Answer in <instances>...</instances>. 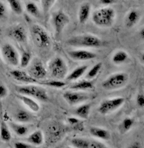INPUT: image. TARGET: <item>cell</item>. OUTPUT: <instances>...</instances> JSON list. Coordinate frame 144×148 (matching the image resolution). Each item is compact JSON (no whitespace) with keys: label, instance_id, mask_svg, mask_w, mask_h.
<instances>
[{"label":"cell","instance_id":"8fae6325","mask_svg":"<svg viewBox=\"0 0 144 148\" xmlns=\"http://www.w3.org/2000/svg\"><path fill=\"white\" fill-rule=\"evenodd\" d=\"M63 97L70 106H75L89 99L90 95L76 90H69L63 94Z\"/></svg>","mask_w":144,"mask_h":148},{"label":"cell","instance_id":"30bf717a","mask_svg":"<svg viewBox=\"0 0 144 148\" xmlns=\"http://www.w3.org/2000/svg\"><path fill=\"white\" fill-rule=\"evenodd\" d=\"M28 74L33 78L40 81L47 78L48 72L44 67L42 61L36 58L31 63L30 66L28 70Z\"/></svg>","mask_w":144,"mask_h":148},{"label":"cell","instance_id":"d590c367","mask_svg":"<svg viewBox=\"0 0 144 148\" xmlns=\"http://www.w3.org/2000/svg\"><path fill=\"white\" fill-rule=\"evenodd\" d=\"M8 16V9L6 5L0 1V19H4Z\"/></svg>","mask_w":144,"mask_h":148},{"label":"cell","instance_id":"f1b7e54d","mask_svg":"<svg viewBox=\"0 0 144 148\" xmlns=\"http://www.w3.org/2000/svg\"><path fill=\"white\" fill-rule=\"evenodd\" d=\"M40 84L46 85V86L52 87V88H56V89H62L66 85V83L63 82L60 79H45L40 80Z\"/></svg>","mask_w":144,"mask_h":148},{"label":"cell","instance_id":"ab89813d","mask_svg":"<svg viewBox=\"0 0 144 148\" xmlns=\"http://www.w3.org/2000/svg\"><path fill=\"white\" fill-rule=\"evenodd\" d=\"M118 2V0H99L100 4H102L103 6H110L115 4Z\"/></svg>","mask_w":144,"mask_h":148},{"label":"cell","instance_id":"52a82bcc","mask_svg":"<svg viewBox=\"0 0 144 148\" xmlns=\"http://www.w3.org/2000/svg\"><path fill=\"white\" fill-rule=\"evenodd\" d=\"M70 23V18L63 10H58L52 15V24L56 37H60L67 25Z\"/></svg>","mask_w":144,"mask_h":148},{"label":"cell","instance_id":"f35d334b","mask_svg":"<svg viewBox=\"0 0 144 148\" xmlns=\"http://www.w3.org/2000/svg\"><path fill=\"white\" fill-rule=\"evenodd\" d=\"M14 147L16 148H31L32 145L29 144V142H15L14 144Z\"/></svg>","mask_w":144,"mask_h":148},{"label":"cell","instance_id":"6da1fadb","mask_svg":"<svg viewBox=\"0 0 144 148\" xmlns=\"http://www.w3.org/2000/svg\"><path fill=\"white\" fill-rule=\"evenodd\" d=\"M117 13L113 8L102 7L93 12L92 20L93 23L100 27H109L113 25Z\"/></svg>","mask_w":144,"mask_h":148},{"label":"cell","instance_id":"1f68e13d","mask_svg":"<svg viewBox=\"0 0 144 148\" xmlns=\"http://www.w3.org/2000/svg\"><path fill=\"white\" fill-rule=\"evenodd\" d=\"M102 64L101 62H98V63H97L96 65H93L90 70L88 71V73H87V75L85 76V79H89V80L93 79L98 75V73L100 72L101 69H102Z\"/></svg>","mask_w":144,"mask_h":148},{"label":"cell","instance_id":"d4e9b609","mask_svg":"<svg viewBox=\"0 0 144 148\" xmlns=\"http://www.w3.org/2000/svg\"><path fill=\"white\" fill-rule=\"evenodd\" d=\"M25 8H26V11L29 14H30L31 16L34 17L36 18H40L42 17V13L41 11L39 9V8L38 7L35 3L33 2H27L26 4H25Z\"/></svg>","mask_w":144,"mask_h":148},{"label":"cell","instance_id":"ba28073f","mask_svg":"<svg viewBox=\"0 0 144 148\" xmlns=\"http://www.w3.org/2000/svg\"><path fill=\"white\" fill-rule=\"evenodd\" d=\"M1 56L7 64L14 67L19 65V54L12 44L5 43L3 45L1 48Z\"/></svg>","mask_w":144,"mask_h":148},{"label":"cell","instance_id":"74e56055","mask_svg":"<svg viewBox=\"0 0 144 148\" xmlns=\"http://www.w3.org/2000/svg\"><path fill=\"white\" fill-rule=\"evenodd\" d=\"M136 103H137V105H138L139 108H143L144 107V95L143 93H139V94L137 95Z\"/></svg>","mask_w":144,"mask_h":148},{"label":"cell","instance_id":"8d00e7d4","mask_svg":"<svg viewBox=\"0 0 144 148\" xmlns=\"http://www.w3.org/2000/svg\"><path fill=\"white\" fill-rule=\"evenodd\" d=\"M8 95V89L5 86V84L0 82V99L6 98Z\"/></svg>","mask_w":144,"mask_h":148},{"label":"cell","instance_id":"ee69618b","mask_svg":"<svg viewBox=\"0 0 144 148\" xmlns=\"http://www.w3.org/2000/svg\"><path fill=\"white\" fill-rule=\"evenodd\" d=\"M1 61H2V58H1V56H0V63H1Z\"/></svg>","mask_w":144,"mask_h":148},{"label":"cell","instance_id":"e0dca14e","mask_svg":"<svg viewBox=\"0 0 144 148\" xmlns=\"http://www.w3.org/2000/svg\"><path fill=\"white\" fill-rule=\"evenodd\" d=\"M16 96L24 105H26L30 109L32 112L37 113L40 110V105L37 103L36 100L33 99V98L27 96V95H20V94H18Z\"/></svg>","mask_w":144,"mask_h":148},{"label":"cell","instance_id":"44dd1931","mask_svg":"<svg viewBox=\"0 0 144 148\" xmlns=\"http://www.w3.org/2000/svg\"><path fill=\"white\" fill-rule=\"evenodd\" d=\"M88 69V65H81L78 68L74 69L73 71L68 75H67L66 78L67 80L69 81H74V80H78V79L82 77L83 75L84 74L87 72Z\"/></svg>","mask_w":144,"mask_h":148},{"label":"cell","instance_id":"d6986e66","mask_svg":"<svg viewBox=\"0 0 144 148\" xmlns=\"http://www.w3.org/2000/svg\"><path fill=\"white\" fill-rule=\"evenodd\" d=\"M89 132L93 137L101 139V140H105V141L109 140L111 136L109 131L102 127H91L89 128Z\"/></svg>","mask_w":144,"mask_h":148},{"label":"cell","instance_id":"603a6c76","mask_svg":"<svg viewBox=\"0 0 144 148\" xmlns=\"http://www.w3.org/2000/svg\"><path fill=\"white\" fill-rule=\"evenodd\" d=\"M129 59V56L127 53L125 51H118L113 54V57H112V61L114 65H119L122 64L126 63L127 61Z\"/></svg>","mask_w":144,"mask_h":148},{"label":"cell","instance_id":"b9f144b4","mask_svg":"<svg viewBox=\"0 0 144 148\" xmlns=\"http://www.w3.org/2000/svg\"><path fill=\"white\" fill-rule=\"evenodd\" d=\"M129 148H142L143 146L141 145V143L139 142H133L132 144H130V146H128Z\"/></svg>","mask_w":144,"mask_h":148},{"label":"cell","instance_id":"836d02e7","mask_svg":"<svg viewBox=\"0 0 144 148\" xmlns=\"http://www.w3.org/2000/svg\"><path fill=\"white\" fill-rule=\"evenodd\" d=\"M57 0H41V6L43 14L47 16Z\"/></svg>","mask_w":144,"mask_h":148},{"label":"cell","instance_id":"9a60e30c","mask_svg":"<svg viewBox=\"0 0 144 148\" xmlns=\"http://www.w3.org/2000/svg\"><path fill=\"white\" fill-rule=\"evenodd\" d=\"M142 17V13L138 9H131L127 13L124 24L127 28H132L140 21Z\"/></svg>","mask_w":144,"mask_h":148},{"label":"cell","instance_id":"60d3db41","mask_svg":"<svg viewBox=\"0 0 144 148\" xmlns=\"http://www.w3.org/2000/svg\"><path fill=\"white\" fill-rule=\"evenodd\" d=\"M67 123L72 126H75L80 123V120L75 117H69V118H67Z\"/></svg>","mask_w":144,"mask_h":148},{"label":"cell","instance_id":"484cf974","mask_svg":"<svg viewBox=\"0 0 144 148\" xmlns=\"http://www.w3.org/2000/svg\"><path fill=\"white\" fill-rule=\"evenodd\" d=\"M91 111L90 103H83L80 106L78 107L75 110V114L78 118L83 119H87L88 118Z\"/></svg>","mask_w":144,"mask_h":148},{"label":"cell","instance_id":"5bb4252c","mask_svg":"<svg viewBox=\"0 0 144 148\" xmlns=\"http://www.w3.org/2000/svg\"><path fill=\"white\" fill-rule=\"evenodd\" d=\"M67 55L71 59L78 61H87L97 58V55L92 51L86 50H74L69 51Z\"/></svg>","mask_w":144,"mask_h":148},{"label":"cell","instance_id":"7402d4cb","mask_svg":"<svg viewBox=\"0 0 144 148\" xmlns=\"http://www.w3.org/2000/svg\"><path fill=\"white\" fill-rule=\"evenodd\" d=\"M14 119L20 123H28L32 122L33 117L28 111L24 110V109H18L14 115Z\"/></svg>","mask_w":144,"mask_h":148},{"label":"cell","instance_id":"5b68a950","mask_svg":"<svg viewBox=\"0 0 144 148\" xmlns=\"http://www.w3.org/2000/svg\"><path fill=\"white\" fill-rule=\"evenodd\" d=\"M129 79V75L125 72H118L111 75L102 82V87L106 90H116L124 87Z\"/></svg>","mask_w":144,"mask_h":148},{"label":"cell","instance_id":"ffe728a7","mask_svg":"<svg viewBox=\"0 0 144 148\" xmlns=\"http://www.w3.org/2000/svg\"><path fill=\"white\" fill-rule=\"evenodd\" d=\"M44 141V136L42 131L37 130L31 133L27 138V142L33 146H41Z\"/></svg>","mask_w":144,"mask_h":148},{"label":"cell","instance_id":"d6a6232c","mask_svg":"<svg viewBox=\"0 0 144 148\" xmlns=\"http://www.w3.org/2000/svg\"><path fill=\"white\" fill-rule=\"evenodd\" d=\"M32 60V54L29 51H24L19 59V65L22 68H26L30 64Z\"/></svg>","mask_w":144,"mask_h":148},{"label":"cell","instance_id":"e575fe53","mask_svg":"<svg viewBox=\"0 0 144 148\" xmlns=\"http://www.w3.org/2000/svg\"><path fill=\"white\" fill-rule=\"evenodd\" d=\"M107 146L96 140H89V148H106Z\"/></svg>","mask_w":144,"mask_h":148},{"label":"cell","instance_id":"8992f818","mask_svg":"<svg viewBox=\"0 0 144 148\" xmlns=\"http://www.w3.org/2000/svg\"><path fill=\"white\" fill-rule=\"evenodd\" d=\"M33 40L38 47L48 48L51 46V38L48 32L39 24H33L31 27Z\"/></svg>","mask_w":144,"mask_h":148},{"label":"cell","instance_id":"7bdbcfd3","mask_svg":"<svg viewBox=\"0 0 144 148\" xmlns=\"http://www.w3.org/2000/svg\"><path fill=\"white\" fill-rule=\"evenodd\" d=\"M140 37H141V39H143V40L144 39V29L143 28H142L141 29V31H140Z\"/></svg>","mask_w":144,"mask_h":148},{"label":"cell","instance_id":"ac0fdd59","mask_svg":"<svg viewBox=\"0 0 144 148\" xmlns=\"http://www.w3.org/2000/svg\"><path fill=\"white\" fill-rule=\"evenodd\" d=\"M93 88H94V83L92 80L86 79L72 84L69 86V89L76 90V91H87V90H91Z\"/></svg>","mask_w":144,"mask_h":148},{"label":"cell","instance_id":"4fadbf2b","mask_svg":"<svg viewBox=\"0 0 144 148\" xmlns=\"http://www.w3.org/2000/svg\"><path fill=\"white\" fill-rule=\"evenodd\" d=\"M10 76L17 80L20 83L24 84H40V81L30 76L28 72H25L21 70H12L9 72Z\"/></svg>","mask_w":144,"mask_h":148},{"label":"cell","instance_id":"2e32d148","mask_svg":"<svg viewBox=\"0 0 144 148\" xmlns=\"http://www.w3.org/2000/svg\"><path fill=\"white\" fill-rule=\"evenodd\" d=\"M92 12V6L88 2L83 3L78 9V22L79 23L84 24L89 19Z\"/></svg>","mask_w":144,"mask_h":148},{"label":"cell","instance_id":"277c9868","mask_svg":"<svg viewBox=\"0 0 144 148\" xmlns=\"http://www.w3.org/2000/svg\"><path fill=\"white\" fill-rule=\"evenodd\" d=\"M15 90L18 94L29 96L38 100L42 102L48 101V95L46 89L40 86H38L35 84H29L27 85L23 86H16Z\"/></svg>","mask_w":144,"mask_h":148},{"label":"cell","instance_id":"7c38bea8","mask_svg":"<svg viewBox=\"0 0 144 148\" xmlns=\"http://www.w3.org/2000/svg\"><path fill=\"white\" fill-rule=\"evenodd\" d=\"M8 35L18 43L25 44L28 41L27 31L22 25H15L8 31Z\"/></svg>","mask_w":144,"mask_h":148},{"label":"cell","instance_id":"7a4b0ae2","mask_svg":"<svg viewBox=\"0 0 144 148\" xmlns=\"http://www.w3.org/2000/svg\"><path fill=\"white\" fill-rule=\"evenodd\" d=\"M67 45L74 47L100 48L103 46L102 41L97 36L92 34L74 36L66 42Z\"/></svg>","mask_w":144,"mask_h":148},{"label":"cell","instance_id":"3957f363","mask_svg":"<svg viewBox=\"0 0 144 148\" xmlns=\"http://www.w3.org/2000/svg\"><path fill=\"white\" fill-rule=\"evenodd\" d=\"M48 72L53 79L60 80L65 79L68 72L66 61L60 56H55L48 63Z\"/></svg>","mask_w":144,"mask_h":148},{"label":"cell","instance_id":"83f0119b","mask_svg":"<svg viewBox=\"0 0 144 148\" xmlns=\"http://www.w3.org/2000/svg\"><path fill=\"white\" fill-rule=\"evenodd\" d=\"M9 127L12 131L19 136H24L29 132V127L23 123H9Z\"/></svg>","mask_w":144,"mask_h":148},{"label":"cell","instance_id":"9c48e42d","mask_svg":"<svg viewBox=\"0 0 144 148\" xmlns=\"http://www.w3.org/2000/svg\"><path fill=\"white\" fill-rule=\"evenodd\" d=\"M124 103V99L122 97L112 98L101 102L98 107V112L102 115H108L113 113Z\"/></svg>","mask_w":144,"mask_h":148},{"label":"cell","instance_id":"f546056e","mask_svg":"<svg viewBox=\"0 0 144 148\" xmlns=\"http://www.w3.org/2000/svg\"><path fill=\"white\" fill-rule=\"evenodd\" d=\"M11 10L16 15H21L24 12L23 5L20 0H6Z\"/></svg>","mask_w":144,"mask_h":148},{"label":"cell","instance_id":"cb8c5ba5","mask_svg":"<svg viewBox=\"0 0 144 148\" xmlns=\"http://www.w3.org/2000/svg\"><path fill=\"white\" fill-rule=\"evenodd\" d=\"M135 123V119L132 118H125L118 126V131L120 132L121 134H125L127 132L132 129L133 125Z\"/></svg>","mask_w":144,"mask_h":148},{"label":"cell","instance_id":"4316f807","mask_svg":"<svg viewBox=\"0 0 144 148\" xmlns=\"http://www.w3.org/2000/svg\"><path fill=\"white\" fill-rule=\"evenodd\" d=\"M12 138L11 132L5 122L2 121L0 123V139L4 142H10Z\"/></svg>","mask_w":144,"mask_h":148},{"label":"cell","instance_id":"4dcf8cb0","mask_svg":"<svg viewBox=\"0 0 144 148\" xmlns=\"http://www.w3.org/2000/svg\"><path fill=\"white\" fill-rule=\"evenodd\" d=\"M71 145L76 148H89V140L82 137H76L71 140Z\"/></svg>","mask_w":144,"mask_h":148}]
</instances>
